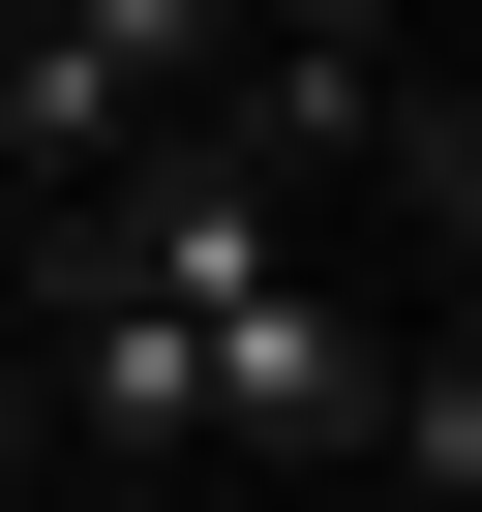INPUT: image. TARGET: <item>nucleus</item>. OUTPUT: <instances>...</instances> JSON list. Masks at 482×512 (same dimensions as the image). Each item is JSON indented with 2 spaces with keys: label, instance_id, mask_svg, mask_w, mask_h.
I'll return each instance as SVG.
<instances>
[{
  "label": "nucleus",
  "instance_id": "nucleus-1",
  "mask_svg": "<svg viewBox=\"0 0 482 512\" xmlns=\"http://www.w3.org/2000/svg\"><path fill=\"white\" fill-rule=\"evenodd\" d=\"M211 91H241V31H211V0H31V31H0V181H31V241H91Z\"/></svg>",
  "mask_w": 482,
  "mask_h": 512
},
{
  "label": "nucleus",
  "instance_id": "nucleus-2",
  "mask_svg": "<svg viewBox=\"0 0 482 512\" xmlns=\"http://www.w3.org/2000/svg\"><path fill=\"white\" fill-rule=\"evenodd\" d=\"M31 422L91 452V512H181L241 422H211V332L181 302H91V272H31Z\"/></svg>",
  "mask_w": 482,
  "mask_h": 512
},
{
  "label": "nucleus",
  "instance_id": "nucleus-3",
  "mask_svg": "<svg viewBox=\"0 0 482 512\" xmlns=\"http://www.w3.org/2000/svg\"><path fill=\"white\" fill-rule=\"evenodd\" d=\"M422 241H452V302H482V91L422 121Z\"/></svg>",
  "mask_w": 482,
  "mask_h": 512
}]
</instances>
